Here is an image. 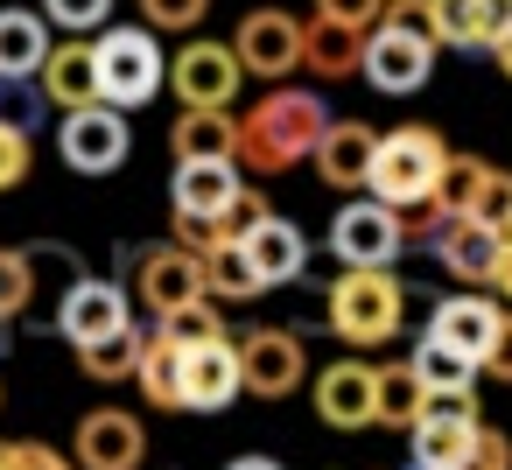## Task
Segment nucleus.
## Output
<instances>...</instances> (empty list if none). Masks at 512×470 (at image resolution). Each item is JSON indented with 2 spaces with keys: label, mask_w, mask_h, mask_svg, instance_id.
Listing matches in <instances>:
<instances>
[{
  "label": "nucleus",
  "mask_w": 512,
  "mask_h": 470,
  "mask_svg": "<svg viewBox=\"0 0 512 470\" xmlns=\"http://www.w3.org/2000/svg\"><path fill=\"white\" fill-rule=\"evenodd\" d=\"M330 134V106L302 85H267V99L253 113H239V169L253 176H281L295 162L316 155V141Z\"/></svg>",
  "instance_id": "nucleus-1"
},
{
  "label": "nucleus",
  "mask_w": 512,
  "mask_h": 470,
  "mask_svg": "<svg viewBox=\"0 0 512 470\" xmlns=\"http://www.w3.org/2000/svg\"><path fill=\"white\" fill-rule=\"evenodd\" d=\"M442 169H449L442 134L400 127V134H379V155H372V183H365V190H372L379 204H393V211H421V204H435Z\"/></svg>",
  "instance_id": "nucleus-2"
},
{
  "label": "nucleus",
  "mask_w": 512,
  "mask_h": 470,
  "mask_svg": "<svg viewBox=\"0 0 512 470\" xmlns=\"http://www.w3.org/2000/svg\"><path fill=\"white\" fill-rule=\"evenodd\" d=\"M407 323V288L393 281V267H344L330 281V330L344 344H386Z\"/></svg>",
  "instance_id": "nucleus-3"
},
{
  "label": "nucleus",
  "mask_w": 512,
  "mask_h": 470,
  "mask_svg": "<svg viewBox=\"0 0 512 470\" xmlns=\"http://www.w3.org/2000/svg\"><path fill=\"white\" fill-rule=\"evenodd\" d=\"M428 71H435V36H428V22L421 15H386L379 29H365V85L372 92H386V99H407V92H421L428 85Z\"/></svg>",
  "instance_id": "nucleus-4"
},
{
  "label": "nucleus",
  "mask_w": 512,
  "mask_h": 470,
  "mask_svg": "<svg viewBox=\"0 0 512 470\" xmlns=\"http://www.w3.org/2000/svg\"><path fill=\"white\" fill-rule=\"evenodd\" d=\"M99 78H106V106H148L155 92H162V43H155V29L141 22V29H106L99 43Z\"/></svg>",
  "instance_id": "nucleus-5"
},
{
  "label": "nucleus",
  "mask_w": 512,
  "mask_h": 470,
  "mask_svg": "<svg viewBox=\"0 0 512 470\" xmlns=\"http://www.w3.org/2000/svg\"><path fill=\"white\" fill-rule=\"evenodd\" d=\"M330 253L344 267H393L407 253V211H393L379 197H351L330 218Z\"/></svg>",
  "instance_id": "nucleus-6"
},
{
  "label": "nucleus",
  "mask_w": 512,
  "mask_h": 470,
  "mask_svg": "<svg viewBox=\"0 0 512 470\" xmlns=\"http://www.w3.org/2000/svg\"><path fill=\"white\" fill-rule=\"evenodd\" d=\"M169 85H176V99L197 106V113H232V99H239V85H246V64H239L232 43L197 36V43H183V50L169 57Z\"/></svg>",
  "instance_id": "nucleus-7"
},
{
  "label": "nucleus",
  "mask_w": 512,
  "mask_h": 470,
  "mask_svg": "<svg viewBox=\"0 0 512 470\" xmlns=\"http://www.w3.org/2000/svg\"><path fill=\"white\" fill-rule=\"evenodd\" d=\"M477 435H484V421H477L470 393H428V414L407 428V449L428 470H463L470 449H477Z\"/></svg>",
  "instance_id": "nucleus-8"
},
{
  "label": "nucleus",
  "mask_w": 512,
  "mask_h": 470,
  "mask_svg": "<svg viewBox=\"0 0 512 470\" xmlns=\"http://www.w3.org/2000/svg\"><path fill=\"white\" fill-rule=\"evenodd\" d=\"M239 372H246V393H253V400H288V393L309 379V351H302L295 330L253 323V330L239 337Z\"/></svg>",
  "instance_id": "nucleus-9"
},
{
  "label": "nucleus",
  "mask_w": 512,
  "mask_h": 470,
  "mask_svg": "<svg viewBox=\"0 0 512 470\" xmlns=\"http://www.w3.org/2000/svg\"><path fill=\"white\" fill-rule=\"evenodd\" d=\"M57 330H64L78 351H85V344H106V337L134 330V302H127V288H120V281L78 274V281L64 288V302H57Z\"/></svg>",
  "instance_id": "nucleus-10"
},
{
  "label": "nucleus",
  "mask_w": 512,
  "mask_h": 470,
  "mask_svg": "<svg viewBox=\"0 0 512 470\" xmlns=\"http://www.w3.org/2000/svg\"><path fill=\"white\" fill-rule=\"evenodd\" d=\"M302 36H309V22H295V15H281V8H253V15L239 22L232 50H239L246 78L281 85L288 71H302Z\"/></svg>",
  "instance_id": "nucleus-11"
},
{
  "label": "nucleus",
  "mask_w": 512,
  "mask_h": 470,
  "mask_svg": "<svg viewBox=\"0 0 512 470\" xmlns=\"http://www.w3.org/2000/svg\"><path fill=\"white\" fill-rule=\"evenodd\" d=\"M316 421L323 428H344V435L379 428V365H365V358L323 365L316 372Z\"/></svg>",
  "instance_id": "nucleus-12"
},
{
  "label": "nucleus",
  "mask_w": 512,
  "mask_h": 470,
  "mask_svg": "<svg viewBox=\"0 0 512 470\" xmlns=\"http://www.w3.org/2000/svg\"><path fill=\"white\" fill-rule=\"evenodd\" d=\"M57 148H64V162H71L78 176H106V169H120V162H127L134 127H127V113H120V106H85V113H64Z\"/></svg>",
  "instance_id": "nucleus-13"
},
{
  "label": "nucleus",
  "mask_w": 512,
  "mask_h": 470,
  "mask_svg": "<svg viewBox=\"0 0 512 470\" xmlns=\"http://www.w3.org/2000/svg\"><path fill=\"white\" fill-rule=\"evenodd\" d=\"M71 456H78V470H141L148 428L127 407H92L78 421V435H71Z\"/></svg>",
  "instance_id": "nucleus-14"
},
{
  "label": "nucleus",
  "mask_w": 512,
  "mask_h": 470,
  "mask_svg": "<svg viewBox=\"0 0 512 470\" xmlns=\"http://www.w3.org/2000/svg\"><path fill=\"white\" fill-rule=\"evenodd\" d=\"M134 288H141L148 316H169V309H183V302H204V295H211V281H204V253H190V246H155V253L141 260Z\"/></svg>",
  "instance_id": "nucleus-15"
},
{
  "label": "nucleus",
  "mask_w": 512,
  "mask_h": 470,
  "mask_svg": "<svg viewBox=\"0 0 512 470\" xmlns=\"http://www.w3.org/2000/svg\"><path fill=\"white\" fill-rule=\"evenodd\" d=\"M239 393H246V372H239V337L197 344V351H190V372H183V407H190V414H225Z\"/></svg>",
  "instance_id": "nucleus-16"
},
{
  "label": "nucleus",
  "mask_w": 512,
  "mask_h": 470,
  "mask_svg": "<svg viewBox=\"0 0 512 470\" xmlns=\"http://www.w3.org/2000/svg\"><path fill=\"white\" fill-rule=\"evenodd\" d=\"M498 323H505L498 302H484V295H449V302H435V316H428L421 337H435V344H449V351H463V358L484 365V351L498 344Z\"/></svg>",
  "instance_id": "nucleus-17"
},
{
  "label": "nucleus",
  "mask_w": 512,
  "mask_h": 470,
  "mask_svg": "<svg viewBox=\"0 0 512 470\" xmlns=\"http://www.w3.org/2000/svg\"><path fill=\"white\" fill-rule=\"evenodd\" d=\"M372 155H379V134L372 127H358V120H330V134L316 141V176L330 183V190H365L372 183Z\"/></svg>",
  "instance_id": "nucleus-18"
},
{
  "label": "nucleus",
  "mask_w": 512,
  "mask_h": 470,
  "mask_svg": "<svg viewBox=\"0 0 512 470\" xmlns=\"http://www.w3.org/2000/svg\"><path fill=\"white\" fill-rule=\"evenodd\" d=\"M428 253H435L456 281H491L498 260H505V232H491V225H477V218H442V232H435Z\"/></svg>",
  "instance_id": "nucleus-19"
},
{
  "label": "nucleus",
  "mask_w": 512,
  "mask_h": 470,
  "mask_svg": "<svg viewBox=\"0 0 512 470\" xmlns=\"http://www.w3.org/2000/svg\"><path fill=\"white\" fill-rule=\"evenodd\" d=\"M43 92H50V106H64V113L106 106L99 50H92V43H57V50H50V64H43Z\"/></svg>",
  "instance_id": "nucleus-20"
},
{
  "label": "nucleus",
  "mask_w": 512,
  "mask_h": 470,
  "mask_svg": "<svg viewBox=\"0 0 512 470\" xmlns=\"http://www.w3.org/2000/svg\"><path fill=\"white\" fill-rule=\"evenodd\" d=\"M239 190H246L239 162H176V218H204L218 232V218Z\"/></svg>",
  "instance_id": "nucleus-21"
},
{
  "label": "nucleus",
  "mask_w": 512,
  "mask_h": 470,
  "mask_svg": "<svg viewBox=\"0 0 512 470\" xmlns=\"http://www.w3.org/2000/svg\"><path fill=\"white\" fill-rule=\"evenodd\" d=\"M302 71H316V78H330V85H337V78H358V71H365V29L316 15L309 36H302Z\"/></svg>",
  "instance_id": "nucleus-22"
},
{
  "label": "nucleus",
  "mask_w": 512,
  "mask_h": 470,
  "mask_svg": "<svg viewBox=\"0 0 512 470\" xmlns=\"http://www.w3.org/2000/svg\"><path fill=\"white\" fill-rule=\"evenodd\" d=\"M246 253H253V267H260V281L267 288H288V281H302V267H309V239H302V225L295 218H267L253 239H239Z\"/></svg>",
  "instance_id": "nucleus-23"
},
{
  "label": "nucleus",
  "mask_w": 512,
  "mask_h": 470,
  "mask_svg": "<svg viewBox=\"0 0 512 470\" xmlns=\"http://www.w3.org/2000/svg\"><path fill=\"white\" fill-rule=\"evenodd\" d=\"M169 148H176V162H239V120L183 106V120L169 127Z\"/></svg>",
  "instance_id": "nucleus-24"
},
{
  "label": "nucleus",
  "mask_w": 512,
  "mask_h": 470,
  "mask_svg": "<svg viewBox=\"0 0 512 470\" xmlns=\"http://www.w3.org/2000/svg\"><path fill=\"white\" fill-rule=\"evenodd\" d=\"M183 372H190V351H183L176 337L148 330V351H141V372H134L141 400L162 407V414H183Z\"/></svg>",
  "instance_id": "nucleus-25"
},
{
  "label": "nucleus",
  "mask_w": 512,
  "mask_h": 470,
  "mask_svg": "<svg viewBox=\"0 0 512 470\" xmlns=\"http://www.w3.org/2000/svg\"><path fill=\"white\" fill-rule=\"evenodd\" d=\"M43 64H50V29H43V15L8 8V15H0V78H43Z\"/></svg>",
  "instance_id": "nucleus-26"
},
{
  "label": "nucleus",
  "mask_w": 512,
  "mask_h": 470,
  "mask_svg": "<svg viewBox=\"0 0 512 470\" xmlns=\"http://www.w3.org/2000/svg\"><path fill=\"white\" fill-rule=\"evenodd\" d=\"M204 281H211V302H253V295H267V281H260V267H253V253L239 239H218L204 253Z\"/></svg>",
  "instance_id": "nucleus-27"
},
{
  "label": "nucleus",
  "mask_w": 512,
  "mask_h": 470,
  "mask_svg": "<svg viewBox=\"0 0 512 470\" xmlns=\"http://www.w3.org/2000/svg\"><path fill=\"white\" fill-rule=\"evenodd\" d=\"M421 22L442 50H484V0H421Z\"/></svg>",
  "instance_id": "nucleus-28"
},
{
  "label": "nucleus",
  "mask_w": 512,
  "mask_h": 470,
  "mask_svg": "<svg viewBox=\"0 0 512 470\" xmlns=\"http://www.w3.org/2000/svg\"><path fill=\"white\" fill-rule=\"evenodd\" d=\"M407 365L421 372V386H428V393H470V386H477V372H484L477 358H463V351H449V344H435V337H421V344L407 351Z\"/></svg>",
  "instance_id": "nucleus-29"
},
{
  "label": "nucleus",
  "mask_w": 512,
  "mask_h": 470,
  "mask_svg": "<svg viewBox=\"0 0 512 470\" xmlns=\"http://www.w3.org/2000/svg\"><path fill=\"white\" fill-rule=\"evenodd\" d=\"M428 414V386L421 372L400 358V365H379V428H414Z\"/></svg>",
  "instance_id": "nucleus-30"
},
{
  "label": "nucleus",
  "mask_w": 512,
  "mask_h": 470,
  "mask_svg": "<svg viewBox=\"0 0 512 470\" xmlns=\"http://www.w3.org/2000/svg\"><path fill=\"white\" fill-rule=\"evenodd\" d=\"M141 351H148V330H120V337H106V344H85L78 351V372L85 379H134L141 372Z\"/></svg>",
  "instance_id": "nucleus-31"
},
{
  "label": "nucleus",
  "mask_w": 512,
  "mask_h": 470,
  "mask_svg": "<svg viewBox=\"0 0 512 470\" xmlns=\"http://www.w3.org/2000/svg\"><path fill=\"white\" fill-rule=\"evenodd\" d=\"M484 176H491L484 155H449V169H442V183H435V211H442V218H470Z\"/></svg>",
  "instance_id": "nucleus-32"
},
{
  "label": "nucleus",
  "mask_w": 512,
  "mask_h": 470,
  "mask_svg": "<svg viewBox=\"0 0 512 470\" xmlns=\"http://www.w3.org/2000/svg\"><path fill=\"white\" fill-rule=\"evenodd\" d=\"M155 330H162V337H176L183 351H197V344H218V337H232L211 295H204V302H183V309H169V316H155Z\"/></svg>",
  "instance_id": "nucleus-33"
},
{
  "label": "nucleus",
  "mask_w": 512,
  "mask_h": 470,
  "mask_svg": "<svg viewBox=\"0 0 512 470\" xmlns=\"http://www.w3.org/2000/svg\"><path fill=\"white\" fill-rule=\"evenodd\" d=\"M36 246L22 253V246H0V323H15L29 302H36Z\"/></svg>",
  "instance_id": "nucleus-34"
},
{
  "label": "nucleus",
  "mask_w": 512,
  "mask_h": 470,
  "mask_svg": "<svg viewBox=\"0 0 512 470\" xmlns=\"http://www.w3.org/2000/svg\"><path fill=\"white\" fill-rule=\"evenodd\" d=\"M50 113V92L43 78H0V127H15V134H36Z\"/></svg>",
  "instance_id": "nucleus-35"
},
{
  "label": "nucleus",
  "mask_w": 512,
  "mask_h": 470,
  "mask_svg": "<svg viewBox=\"0 0 512 470\" xmlns=\"http://www.w3.org/2000/svg\"><path fill=\"white\" fill-rule=\"evenodd\" d=\"M134 8H141V22H148L155 36H162V29H169V36H183V29H197V22H204L211 0H134Z\"/></svg>",
  "instance_id": "nucleus-36"
},
{
  "label": "nucleus",
  "mask_w": 512,
  "mask_h": 470,
  "mask_svg": "<svg viewBox=\"0 0 512 470\" xmlns=\"http://www.w3.org/2000/svg\"><path fill=\"white\" fill-rule=\"evenodd\" d=\"M43 8H50V22L71 29V36H85V29H113V0H43Z\"/></svg>",
  "instance_id": "nucleus-37"
},
{
  "label": "nucleus",
  "mask_w": 512,
  "mask_h": 470,
  "mask_svg": "<svg viewBox=\"0 0 512 470\" xmlns=\"http://www.w3.org/2000/svg\"><path fill=\"white\" fill-rule=\"evenodd\" d=\"M267 218H274V211H267V197H260V190H239V197L225 204V218H218V239H253Z\"/></svg>",
  "instance_id": "nucleus-38"
},
{
  "label": "nucleus",
  "mask_w": 512,
  "mask_h": 470,
  "mask_svg": "<svg viewBox=\"0 0 512 470\" xmlns=\"http://www.w3.org/2000/svg\"><path fill=\"white\" fill-rule=\"evenodd\" d=\"M316 15L351 22V29H379V22L393 15V0H316Z\"/></svg>",
  "instance_id": "nucleus-39"
},
{
  "label": "nucleus",
  "mask_w": 512,
  "mask_h": 470,
  "mask_svg": "<svg viewBox=\"0 0 512 470\" xmlns=\"http://www.w3.org/2000/svg\"><path fill=\"white\" fill-rule=\"evenodd\" d=\"M22 176H29V134L0 127V190H15Z\"/></svg>",
  "instance_id": "nucleus-40"
},
{
  "label": "nucleus",
  "mask_w": 512,
  "mask_h": 470,
  "mask_svg": "<svg viewBox=\"0 0 512 470\" xmlns=\"http://www.w3.org/2000/svg\"><path fill=\"white\" fill-rule=\"evenodd\" d=\"M8 456H15V470H78V456H64L50 442H8Z\"/></svg>",
  "instance_id": "nucleus-41"
},
{
  "label": "nucleus",
  "mask_w": 512,
  "mask_h": 470,
  "mask_svg": "<svg viewBox=\"0 0 512 470\" xmlns=\"http://www.w3.org/2000/svg\"><path fill=\"white\" fill-rule=\"evenodd\" d=\"M463 470H512V442L498 435V428H484L477 435V449H470V463Z\"/></svg>",
  "instance_id": "nucleus-42"
},
{
  "label": "nucleus",
  "mask_w": 512,
  "mask_h": 470,
  "mask_svg": "<svg viewBox=\"0 0 512 470\" xmlns=\"http://www.w3.org/2000/svg\"><path fill=\"white\" fill-rule=\"evenodd\" d=\"M484 372H491L498 386H512V309H505V323H498V344L484 351Z\"/></svg>",
  "instance_id": "nucleus-43"
},
{
  "label": "nucleus",
  "mask_w": 512,
  "mask_h": 470,
  "mask_svg": "<svg viewBox=\"0 0 512 470\" xmlns=\"http://www.w3.org/2000/svg\"><path fill=\"white\" fill-rule=\"evenodd\" d=\"M512 36V0H484V50H498Z\"/></svg>",
  "instance_id": "nucleus-44"
},
{
  "label": "nucleus",
  "mask_w": 512,
  "mask_h": 470,
  "mask_svg": "<svg viewBox=\"0 0 512 470\" xmlns=\"http://www.w3.org/2000/svg\"><path fill=\"white\" fill-rule=\"evenodd\" d=\"M491 288L512 302V239H505V260H498V274H491Z\"/></svg>",
  "instance_id": "nucleus-45"
},
{
  "label": "nucleus",
  "mask_w": 512,
  "mask_h": 470,
  "mask_svg": "<svg viewBox=\"0 0 512 470\" xmlns=\"http://www.w3.org/2000/svg\"><path fill=\"white\" fill-rule=\"evenodd\" d=\"M232 470H281V463H274V456H239Z\"/></svg>",
  "instance_id": "nucleus-46"
},
{
  "label": "nucleus",
  "mask_w": 512,
  "mask_h": 470,
  "mask_svg": "<svg viewBox=\"0 0 512 470\" xmlns=\"http://www.w3.org/2000/svg\"><path fill=\"white\" fill-rule=\"evenodd\" d=\"M498 64H505V78H512V36H505V43H498Z\"/></svg>",
  "instance_id": "nucleus-47"
},
{
  "label": "nucleus",
  "mask_w": 512,
  "mask_h": 470,
  "mask_svg": "<svg viewBox=\"0 0 512 470\" xmlns=\"http://www.w3.org/2000/svg\"><path fill=\"white\" fill-rule=\"evenodd\" d=\"M0 470H15V456H8V442H0Z\"/></svg>",
  "instance_id": "nucleus-48"
},
{
  "label": "nucleus",
  "mask_w": 512,
  "mask_h": 470,
  "mask_svg": "<svg viewBox=\"0 0 512 470\" xmlns=\"http://www.w3.org/2000/svg\"><path fill=\"white\" fill-rule=\"evenodd\" d=\"M0 358H8V323H0Z\"/></svg>",
  "instance_id": "nucleus-49"
},
{
  "label": "nucleus",
  "mask_w": 512,
  "mask_h": 470,
  "mask_svg": "<svg viewBox=\"0 0 512 470\" xmlns=\"http://www.w3.org/2000/svg\"><path fill=\"white\" fill-rule=\"evenodd\" d=\"M407 470H428V463H407Z\"/></svg>",
  "instance_id": "nucleus-50"
},
{
  "label": "nucleus",
  "mask_w": 512,
  "mask_h": 470,
  "mask_svg": "<svg viewBox=\"0 0 512 470\" xmlns=\"http://www.w3.org/2000/svg\"><path fill=\"white\" fill-rule=\"evenodd\" d=\"M393 8H407V0H393Z\"/></svg>",
  "instance_id": "nucleus-51"
},
{
  "label": "nucleus",
  "mask_w": 512,
  "mask_h": 470,
  "mask_svg": "<svg viewBox=\"0 0 512 470\" xmlns=\"http://www.w3.org/2000/svg\"><path fill=\"white\" fill-rule=\"evenodd\" d=\"M0 407H8V393H0Z\"/></svg>",
  "instance_id": "nucleus-52"
}]
</instances>
